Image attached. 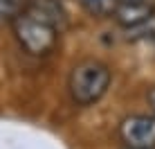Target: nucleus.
<instances>
[{
	"label": "nucleus",
	"mask_w": 155,
	"mask_h": 149,
	"mask_svg": "<svg viewBox=\"0 0 155 149\" xmlns=\"http://www.w3.org/2000/svg\"><path fill=\"white\" fill-rule=\"evenodd\" d=\"M12 29L18 45L31 57L50 54L58 41L56 25L31 9H23L16 18H12Z\"/></svg>",
	"instance_id": "1"
},
{
	"label": "nucleus",
	"mask_w": 155,
	"mask_h": 149,
	"mask_svg": "<svg viewBox=\"0 0 155 149\" xmlns=\"http://www.w3.org/2000/svg\"><path fill=\"white\" fill-rule=\"evenodd\" d=\"M119 2H146V0H119Z\"/></svg>",
	"instance_id": "7"
},
{
	"label": "nucleus",
	"mask_w": 155,
	"mask_h": 149,
	"mask_svg": "<svg viewBox=\"0 0 155 149\" xmlns=\"http://www.w3.org/2000/svg\"><path fill=\"white\" fill-rule=\"evenodd\" d=\"M110 68L97 59H85L72 68L70 79H68V90L74 104L79 106H90L99 102L106 95L110 86Z\"/></svg>",
	"instance_id": "2"
},
{
	"label": "nucleus",
	"mask_w": 155,
	"mask_h": 149,
	"mask_svg": "<svg viewBox=\"0 0 155 149\" xmlns=\"http://www.w3.org/2000/svg\"><path fill=\"white\" fill-rule=\"evenodd\" d=\"M119 136L126 147L153 149L155 147V115H130L121 122Z\"/></svg>",
	"instance_id": "3"
},
{
	"label": "nucleus",
	"mask_w": 155,
	"mask_h": 149,
	"mask_svg": "<svg viewBox=\"0 0 155 149\" xmlns=\"http://www.w3.org/2000/svg\"><path fill=\"white\" fill-rule=\"evenodd\" d=\"M81 7L88 12L92 18H106V16H113L119 0H79Z\"/></svg>",
	"instance_id": "5"
},
{
	"label": "nucleus",
	"mask_w": 155,
	"mask_h": 149,
	"mask_svg": "<svg viewBox=\"0 0 155 149\" xmlns=\"http://www.w3.org/2000/svg\"><path fill=\"white\" fill-rule=\"evenodd\" d=\"M113 16L117 18L119 25H124L128 29H135V27L146 25L155 16V5L151 0H146V2H119Z\"/></svg>",
	"instance_id": "4"
},
{
	"label": "nucleus",
	"mask_w": 155,
	"mask_h": 149,
	"mask_svg": "<svg viewBox=\"0 0 155 149\" xmlns=\"http://www.w3.org/2000/svg\"><path fill=\"white\" fill-rule=\"evenodd\" d=\"M148 104H151V109H153V113H155V86L148 90Z\"/></svg>",
	"instance_id": "6"
},
{
	"label": "nucleus",
	"mask_w": 155,
	"mask_h": 149,
	"mask_svg": "<svg viewBox=\"0 0 155 149\" xmlns=\"http://www.w3.org/2000/svg\"><path fill=\"white\" fill-rule=\"evenodd\" d=\"M126 149H137V147H126Z\"/></svg>",
	"instance_id": "8"
}]
</instances>
